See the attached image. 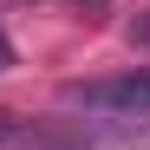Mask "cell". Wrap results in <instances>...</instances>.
Here are the masks:
<instances>
[{
    "instance_id": "3",
    "label": "cell",
    "mask_w": 150,
    "mask_h": 150,
    "mask_svg": "<svg viewBox=\"0 0 150 150\" xmlns=\"http://www.w3.org/2000/svg\"><path fill=\"white\" fill-rule=\"evenodd\" d=\"M131 39H137V46H150V13H137V26H131Z\"/></svg>"
},
{
    "instance_id": "1",
    "label": "cell",
    "mask_w": 150,
    "mask_h": 150,
    "mask_svg": "<svg viewBox=\"0 0 150 150\" xmlns=\"http://www.w3.org/2000/svg\"><path fill=\"white\" fill-rule=\"evenodd\" d=\"M59 98H65L72 111H91V117H111V124H144L150 117V72L85 79V85H65Z\"/></svg>"
},
{
    "instance_id": "2",
    "label": "cell",
    "mask_w": 150,
    "mask_h": 150,
    "mask_svg": "<svg viewBox=\"0 0 150 150\" xmlns=\"http://www.w3.org/2000/svg\"><path fill=\"white\" fill-rule=\"evenodd\" d=\"M13 137H20V117H13V111H0V150H7Z\"/></svg>"
},
{
    "instance_id": "4",
    "label": "cell",
    "mask_w": 150,
    "mask_h": 150,
    "mask_svg": "<svg viewBox=\"0 0 150 150\" xmlns=\"http://www.w3.org/2000/svg\"><path fill=\"white\" fill-rule=\"evenodd\" d=\"M13 65V46H7V33H0V72H7Z\"/></svg>"
}]
</instances>
